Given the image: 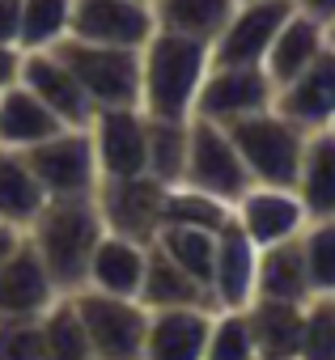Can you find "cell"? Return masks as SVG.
<instances>
[{"label":"cell","instance_id":"d590c367","mask_svg":"<svg viewBox=\"0 0 335 360\" xmlns=\"http://www.w3.org/2000/svg\"><path fill=\"white\" fill-rule=\"evenodd\" d=\"M0 360H47L39 318H0Z\"/></svg>","mask_w":335,"mask_h":360},{"label":"cell","instance_id":"7402d4cb","mask_svg":"<svg viewBox=\"0 0 335 360\" xmlns=\"http://www.w3.org/2000/svg\"><path fill=\"white\" fill-rule=\"evenodd\" d=\"M293 191L301 195L310 221H331L335 217V127H322V131L305 136Z\"/></svg>","mask_w":335,"mask_h":360},{"label":"cell","instance_id":"1f68e13d","mask_svg":"<svg viewBox=\"0 0 335 360\" xmlns=\"http://www.w3.org/2000/svg\"><path fill=\"white\" fill-rule=\"evenodd\" d=\"M191 123V119H187ZM187 123L153 119L148 115V178L161 187L183 183V161H187Z\"/></svg>","mask_w":335,"mask_h":360},{"label":"cell","instance_id":"52a82bcc","mask_svg":"<svg viewBox=\"0 0 335 360\" xmlns=\"http://www.w3.org/2000/svg\"><path fill=\"white\" fill-rule=\"evenodd\" d=\"M34 178L43 183L47 200H64V195H94L98 191V161H94V140L89 127H64L60 136L34 144L26 153Z\"/></svg>","mask_w":335,"mask_h":360},{"label":"cell","instance_id":"6da1fadb","mask_svg":"<svg viewBox=\"0 0 335 360\" xmlns=\"http://www.w3.org/2000/svg\"><path fill=\"white\" fill-rule=\"evenodd\" d=\"M213 68V47L170 30H153L140 47V110L153 119L187 123L196 115L200 85Z\"/></svg>","mask_w":335,"mask_h":360},{"label":"cell","instance_id":"836d02e7","mask_svg":"<svg viewBox=\"0 0 335 360\" xmlns=\"http://www.w3.org/2000/svg\"><path fill=\"white\" fill-rule=\"evenodd\" d=\"M301 255H305L314 297H335V217L310 221L301 229Z\"/></svg>","mask_w":335,"mask_h":360},{"label":"cell","instance_id":"d4e9b609","mask_svg":"<svg viewBox=\"0 0 335 360\" xmlns=\"http://www.w3.org/2000/svg\"><path fill=\"white\" fill-rule=\"evenodd\" d=\"M140 305L144 309H179V305H213L208 288L191 280L179 263H170L153 242H148V263L140 280Z\"/></svg>","mask_w":335,"mask_h":360},{"label":"cell","instance_id":"b9f144b4","mask_svg":"<svg viewBox=\"0 0 335 360\" xmlns=\"http://www.w3.org/2000/svg\"><path fill=\"white\" fill-rule=\"evenodd\" d=\"M259 360H272V356H259Z\"/></svg>","mask_w":335,"mask_h":360},{"label":"cell","instance_id":"ac0fdd59","mask_svg":"<svg viewBox=\"0 0 335 360\" xmlns=\"http://www.w3.org/2000/svg\"><path fill=\"white\" fill-rule=\"evenodd\" d=\"M255 271H259V246L229 217V225L217 233V263L208 280L213 309H246L255 301Z\"/></svg>","mask_w":335,"mask_h":360},{"label":"cell","instance_id":"60d3db41","mask_svg":"<svg viewBox=\"0 0 335 360\" xmlns=\"http://www.w3.org/2000/svg\"><path fill=\"white\" fill-rule=\"evenodd\" d=\"M327 47L335 51V22H327Z\"/></svg>","mask_w":335,"mask_h":360},{"label":"cell","instance_id":"9c48e42d","mask_svg":"<svg viewBox=\"0 0 335 360\" xmlns=\"http://www.w3.org/2000/svg\"><path fill=\"white\" fill-rule=\"evenodd\" d=\"M98 178H140L148 174V115L140 106H106L89 123Z\"/></svg>","mask_w":335,"mask_h":360},{"label":"cell","instance_id":"ba28073f","mask_svg":"<svg viewBox=\"0 0 335 360\" xmlns=\"http://www.w3.org/2000/svg\"><path fill=\"white\" fill-rule=\"evenodd\" d=\"M276 102V85L267 81V72L259 64H213L200 98H196V115L191 119H208V123H238L246 115H259Z\"/></svg>","mask_w":335,"mask_h":360},{"label":"cell","instance_id":"3957f363","mask_svg":"<svg viewBox=\"0 0 335 360\" xmlns=\"http://www.w3.org/2000/svg\"><path fill=\"white\" fill-rule=\"evenodd\" d=\"M251 183H267V187H293L297 183V165H301V148H305V131L297 123H289L276 106L246 115L238 123L225 127Z\"/></svg>","mask_w":335,"mask_h":360},{"label":"cell","instance_id":"7bdbcfd3","mask_svg":"<svg viewBox=\"0 0 335 360\" xmlns=\"http://www.w3.org/2000/svg\"><path fill=\"white\" fill-rule=\"evenodd\" d=\"M238 5H242V0H238Z\"/></svg>","mask_w":335,"mask_h":360},{"label":"cell","instance_id":"7c38bea8","mask_svg":"<svg viewBox=\"0 0 335 360\" xmlns=\"http://www.w3.org/2000/svg\"><path fill=\"white\" fill-rule=\"evenodd\" d=\"M161 183L148 174L140 178H106L98 183V212L106 221V233H123L136 242H153L161 229Z\"/></svg>","mask_w":335,"mask_h":360},{"label":"cell","instance_id":"5b68a950","mask_svg":"<svg viewBox=\"0 0 335 360\" xmlns=\"http://www.w3.org/2000/svg\"><path fill=\"white\" fill-rule=\"evenodd\" d=\"M89 347L98 360H140L144 347V326H148V309L136 297H110V292H94V288H77L72 292Z\"/></svg>","mask_w":335,"mask_h":360},{"label":"cell","instance_id":"d6a6232c","mask_svg":"<svg viewBox=\"0 0 335 360\" xmlns=\"http://www.w3.org/2000/svg\"><path fill=\"white\" fill-rule=\"evenodd\" d=\"M204 360H259V343H255L246 309H213Z\"/></svg>","mask_w":335,"mask_h":360},{"label":"cell","instance_id":"8992f818","mask_svg":"<svg viewBox=\"0 0 335 360\" xmlns=\"http://www.w3.org/2000/svg\"><path fill=\"white\" fill-rule=\"evenodd\" d=\"M183 183L225 200L234 208V200L251 187V174L229 140V131L221 123L208 119H191L187 123V161H183Z\"/></svg>","mask_w":335,"mask_h":360},{"label":"cell","instance_id":"5bb4252c","mask_svg":"<svg viewBox=\"0 0 335 360\" xmlns=\"http://www.w3.org/2000/svg\"><path fill=\"white\" fill-rule=\"evenodd\" d=\"M64 292L56 288L43 255L30 238L18 242V250L0 263V318H43Z\"/></svg>","mask_w":335,"mask_h":360},{"label":"cell","instance_id":"ffe728a7","mask_svg":"<svg viewBox=\"0 0 335 360\" xmlns=\"http://www.w3.org/2000/svg\"><path fill=\"white\" fill-rule=\"evenodd\" d=\"M322 51H327V26H322L318 18L293 9L289 22L280 26L276 43H272L267 56H263V72H267V81L280 89L284 81H293L297 72H305Z\"/></svg>","mask_w":335,"mask_h":360},{"label":"cell","instance_id":"2e32d148","mask_svg":"<svg viewBox=\"0 0 335 360\" xmlns=\"http://www.w3.org/2000/svg\"><path fill=\"white\" fill-rule=\"evenodd\" d=\"M272 106L289 123H297L305 136L322 131V127H335V51L327 47L305 72H297L293 81H284L276 89Z\"/></svg>","mask_w":335,"mask_h":360},{"label":"cell","instance_id":"ab89813d","mask_svg":"<svg viewBox=\"0 0 335 360\" xmlns=\"http://www.w3.org/2000/svg\"><path fill=\"white\" fill-rule=\"evenodd\" d=\"M26 233L18 229V225H5V221H0V263H5L13 250H18V242H22Z\"/></svg>","mask_w":335,"mask_h":360},{"label":"cell","instance_id":"d6986e66","mask_svg":"<svg viewBox=\"0 0 335 360\" xmlns=\"http://www.w3.org/2000/svg\"><path fill=\"white\" fill-rule=\"evenodd\" d=\"M144 263H148V242H136V238H123V233H102V242H98V250L89 259L85 288L140 301Z\"/></svg>","mask_w":335,"mask_h":360},{"label":"cell","instance_id":"83f0119b","mask_svg":"<svg viewBox=\"0 0 335 360\" xmlns=\"http://www.w3.org/2000/svg\"><path fill=\"white\" fill-rule=\"evenodd\" d=\"M234 208L191 183H170L161 191V225H187V229H208L221 233L229 225Z\"/></svg>","mask_w":335,"mask_h":360},{"label":"cell","instance_id":"277c9868","mask_svg":"<svg viewBox=\"0 0 335 360\" xmlns=\"http://www.w3.org/2000/svg\"><path fill=\"white\" fill-rule=\"evenodd\" d=\"M51 51L81 81V89L94 102V110L140 106V51L110 47V43H85V39H72V34L60 47H51Z\"/></svg>","mask_w":335,"mask_h":360},{"label":"cell","instance_id":"8d00e7d4","mask_svg":"<svg viewBox=\"0 0 335 360\" xmlns=\"http://www.w3.org/2000/svg\"><path fill=\"white\" fill-rule=\"evenodd\" d=\"M18 30H22V0H0V43L18 47Z\"/></svg>","mask_w":335,"mask_h":360},{"label":"cell","instance_id":"484cf974","mask_svg":"<svg viewBox=\"0 0 335 360\" xmlns=\"http://www.w3.org/2000/svg\"><path fill=\"white\" fill-rule=\"evenodd\" d=\"M157 30H170L183 39H200L213 47V39L225 30L238 0H148Z\"/></svg>","mask_w":335,"mask_h":360},{"label":"cell","instance_id":"4fadbf2b","mask_svg":"<svg viewBox=\"0 0 335 360\" xmlns=\"http://www.w3.org/2000/svg\"><path fill=\"white\" fill-rule=\"evenodd\" d=\"M153 30L157 22L148 0H72V39L140 51Z\"/></svg>","mask_w":335,"mask_h":360},{"label":"cell","instance_id":"f546056e","mask_svg":"<svg viewBox=\"0 0 335 360\" xmlns=\"http://www.w3.org/2000/svg\"><path fill=\"white\" fill-rule=\"evenodd\" d=\"M39 330H43L47 360H94V347H89V335H85V322H81V309H77L72 292H64L39 318Z\"/></svg>","mask_w":335,"mask_h":360},{"label":"cell","instance_id":"9a60e30c","mask_svg":"<svg viewBox=\"0 0 335 360\" xmlns=\"http://www.w3.org/2000/svg\"><path fill=\"white\" fill-rule=\"evenodd\" d=\"M64 127H89L94 123V102L85 98L81 81L68 72V64L56 51H22V77H18Z\"/></svg>","mask_w":335,"mask_h":360},{"label":"cell","instance_id":"30bf717a","mask_svg":"<svg viewBox=\"0 0 335 360\" xmlns=\"http://www.w3.org/2000/svg\"><path fill=\"white\" fill-rule=\"evenodd\" d=\"M293 9H297L293 0H242V5H234L225 30L213 39V64H259L263 68V56L276 43Z\"/></svg>","mask_w":335,"mask_h":360},{"label":"cell","instance_id":"8fae6325","mask_svg":"<svg viewBox=\"0 0 335 360\" xmlns=\"http://www.w3.org/2000/svg\"><path fill=\"white\" fill-rule=\"evenodd\" d=\"M234 225L263 250V246H276V242L297 238L310 225V212H305V204H301V195L293 187L251 183L234 200Z\"/></svg>","mask_w":335,"mask_h":360},{"label":"cell","instance_id":"74e56055","mask_svg":"<svg viewBox=\"0 0 335 360\" xmlns=\"http://www.w3.org/2000/svg\"><path fill=\"white\" fill-rule=\"evenodd\" d=\"M18 77H22V47L0 43V89H9Z\"/></svg>","mask_w":335,"mask_h":360},{"label":"cell","instance_id":"f1b7e54d","mask_svg":"<svg viewBox=\"0 0 335 360\" xmlns=\"http://www.w3.org/2000/svg\"><path fill=\"white\" fill-rule=\"evenodd\" d=\"M153 246L170 259V263H179L191 280H200V284L208 288L213 263H217V233H208V229H187V225H161V229L153 233Z\"/></svg>","mask_w":335,"mask_h":360},{"label":"cell","instance_id":"cb8c5ba5","mask_svg":"<svg viewBox=\"0 0 335 360\" xmlns=\"http://www.w3.org/2000/svg\"><path fill=\"white\" fill-rule=\"evenodd\" d=\"M43 208H47V191H43L39 178H34L26 153L0 148V221L18 225L26 233Z\"/></svg>","mask_w":335,"mask_h":360},{"label":"cell","instance_id":"e575fe53","mask_svg":"<svg viewBox=\"0 0 335 360\" xmlns=\"http://www.w3.org/2000/svg\"><path fill=\"white\" fill-rule=\"evenodd\" d=\"M297 360H335V297H310L305 301Z\"/></svg>","mask_w":335,"mask_h":360},{"label":"cell","instance_id":"ee69618b","mask_svg":"<svg viewBox=\"0 0 335 360\" xmlns=\"http://www.w3.org/2000/svg\"><path fill=\"white\" fill-rule=\"evenodd\" d=\"M94 360H98V356H94Z\"/></svg>","mask_w":335,"mask_h":360},{"label":"cell","instance_id":"e0dca14e","mask_svg":"<svg viewBox=\"0 0 335 360\" xmlns=\"http://www.w3.org/2000/svg\"><path fill=\"white\" fill-rule=\"evenodd\" d=\"M213 330V305L148 309L140 360H204Z\"/></svg>","mask_w":335,"mask_h":360},{"label":"cell","instance_id":"603a6c76","mask_svg":"<svg viewBox=\"0 0 335 360\" xmlns=\"http://www.w3.org/2000/svg\"><path fill=\"white\" fill-rule=\"evenodd\" d=\"M255 297H263V301H293V305H305L314 297L310 271H305V255H301V233L259 250Z\"/></svg>","mask_w":335,"mask_h":360},{"label":"cell","instance_id":"f35d334b","mask_svg":"<svg viewBox=\"0 0 335 360\" xmlns=\"http://www.w3.org/2000/svg\"><path fill=\"white\" fill-rule=\"evenodd\" d=\"M293 5H297L301 13L318 18L322 26H327V22H335V0H293Z\"/></svg>","mask_w":335,"mask_h":360},{"label":"cell","instance_id":"7a4b0ae2","mask_svg":"<svg viewBox=\"0 0 335 360\" xmlns=\"http://www.w3.org/2000/svg\"><path fill=\"white\" fill-rule=\"evenodd\" d=\"M106 233V221L98 212V195H64V200H47V208L34 217V225L26 229V238L34 242V250L43 255L51 280L60 292H77L85 288L89 276V259L98 250Z\"/></svg>","mask_w":335,"mask_h":360},{"label":"cell","instance_id":"44dd1931","mask_svg":"<svg viewBox=\"0 0 335 360\" xmlns=\"http://www.w3.org/2000/svg\"><path fill=\"white\" fill-rule=\"evenodd\" d=\"M64 123L22 85L13 81L9 89H0V148H13V153H30L34 144L60 136Z\"/></svg>","mask_w":335,"mask_h":360},{"label":"cell","instance_id":"4dcf8cb0","mask_svg":"<svg viewBox=\"0 0 335 360\" xmlns=\"http://www.w3.org/2000/svg\"><path fill=\"white\" fill-rule=\"evenodd\" d=\"M72 34V0H22V51H51Z\"/></svg>","mask_w":335,"mask_h":360},{"label":"cell","instance_id":"4316f807","mask_svg":"<svg viewBox=\"0 0 335 360\" xmlns=\"http://www.w3.org/2000/svg\"><path fill=\"white\" fill-rule=\"evenodd\" d=\"M301 309H305V305H293V301H263V297H255V301L246 305V318H251V330H255L259 356H272V360H297V343H301Z\"/></svg>","mask_w":335,"mask_h":360}]
</instances>
